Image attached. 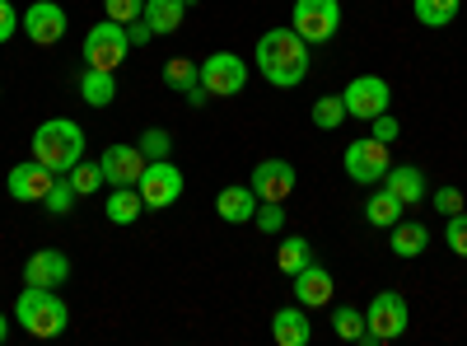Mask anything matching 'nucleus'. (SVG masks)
<instances>
[{
	"label": "nucleus",
	"instance_id": "f257e3e1",
	"mask_svg": "<svg viewBox=\"0 0 467 346\" xmlns=\"http://www.w3.org/2000/svg\"><path fill=\"white\" fill-rule=\"evenodd\" d=\"M257 70L266 75V85L276 89H299L308 80V43L295 28H266L257 37Z\"/></svg>",
	"mask_w": 467,
	"mask_h": 346
},
{
	"label": "nucleus",
	"instance_id": "f03ea898",
	"mask_svg": "<svg viewBox=\"0 0 467 346\" xmlns=\"http://www.w3.org/2000/svg\"><path fill=\"white\" fill-rule=\"evenodd\" d=\"M33 160L47 164L52 173H70L85 160V127L70 118H52L33 131Z\"/></svg>",
	"mask_w": 467,
	"mask_h": 346
},
{
	"label": "nucleus",
	"instance_id": "7ed1b4c3",
	"mask_svg": "<svg viewBox=\"0 0 467 346\" xmlns=\"http://www.w3.org/2000/svg\"><path fill=\"white\" fill-rule=\"evenodd\" d=\"M15 319L28 337H61L66 323H70V309L66 299L47 286H24L19 299H15Z\"/></svg>",
	"mask_w": 467,
	"mask_h": 346
},
{
	"label": "nucleus",
	"instance_id": "20e7f679",
	"mask_svg": "<svg viewBox=\"0 0 467 346\" xmlns=\"http://www.w3.org/2000/svg\"><path fill=\"white\" fill-rule=\"evenodd\" d=\"M411 314H407V299L398 290H379L365 309V346H383V341H398L407 332Z\"/></svg>",
	"mask_w": 467,
	"mask_h": 346
},
{
	"label": "nucleus",
	"instance_id": "39448f33",
	"mask_svg": "<svg viewBox=\"0 0 467 346\" xmlns=\"http://www.w3.org/2000/svg\"><path fill=\"white\" fill-rule=\"evenodd\" d=\"M290 28L304 37L308 47L332 43V37H337V28H341V5H337V0H295Z\"/></svg>",
	"mask_w": 467,
	"mask_h": 346
},
{
	"label": "nucleus",
	"instance_id": "423d86ee",
	"mask_svg": "<svg viewBox=\"0 0 467 346\" xmlns=\"http://www.w3.org/2000/svg\"><path fill=\"white\" fill-rule=\"evenodd\" d=\"M127 52H131L127 24L103 19V24H94L85 33V66H94V70H117V66L127 61Z\"/></svg>",
	"mask_w": 467,
	"mask_h": 346
},
{
	"label": "nucleus",
	"instance_id": "0eeeda50",
	"mask_svg": "<svg viewBox=\"0 0 467 346\" xmlns=\"http://www.w3.org/2000/svg\"><path fill=\"white\" fill-rule=\"evenodd\" d=\"M346 118H360V122H374L379 112H388L393 103V89H388L383 75H356V80L346 85Z\"/></svg>",
	"mask_w": 467,
	"mask_h": 346
},
{
	"label": "nucleus",
	"instance_id": "6e6552de",
	"mask_svg": "<svg viewBox=\"0 0 467 346\" xmlns=\"http://www.w3.org/2000/svg\"><path fill=\"white\" fill-rule=\"evenodd\" d=\"M136 187H140L145 211H169V206L182 197V173H178L169 160H150Z\"/></svg>",
	"mask_w": 467,
	"mask_h": 346
},
{
	"label": "nucleus",
	"instance_id": "1a4fd4ad",
	"mask_svg": "<svg viewBox=\"0 0 467 346\" xmlns=\"http://www.w3.org/2000/svg\"><path fill=\"white\" fill-rule=\"evenodd\" d=\"M346 178L350 183H383V173H388V164H393V160H388V145L383 141H374V136H360V141H350L346 145Z\"/></svg>",
	"mask_w": 467,
	"mask_h": 346
},
{
	"label": "nucleus",
	"instance_id": "9d476101",
	"mask_svg": "<svg viewBox=\"0 0 467 346\" xmlns=\"http://www.w3.org/2000/svg\"><path fill=\"white\" fill-rule=\"evenodd\" d=\"M202 85L211 89V99H234L248 85V66L234 57V52H211L202 61Z\"/></svg>",
	"mask_w": 467,
	"mask_h": 346
},
{
	"label": "nucleus",
	"instance_id": "9b49d317",
	"mask_svg": "<svg viewBox=\"0 0 467 346\" xmlns=\"http://www.w3.org/2000/svg\"><path fill=\"white\" fill-rule=\"evenodd\" d=\"M19 28L28 33V43L57 47L61 37H66V10L57 5V0H33V5L19 15Z\"/></svg>",
	"mask_w": 467,
	"mask_h": 346
},
{
	"label": "nucleus",
	"instance_id": "f8f14e48",
	"mask_svg": "<svg viewBox=\"0 0 467 346\" xmlns=\"http://www.w3.org/2000/svg\"><path fill=\"white\" fill-rule=\"evenodd\" d=\"M145 164H150V160L140 155V145H127V141L108 145L103 155H99V169H103V183H108V187H127V183H140Z\"/></svg>",
	"mask_w": 467,
	"mask_h": 346
},
{
	"label": "nucleus",
	"instance_id": "ddd939ff",
	"mask_svg": "<svg viewBox=\"0 0 467 346\" xmlns=\"http://www.w3.org/2000/svg\"><path fill=\"white\" fill-rule=\"evenodd\" d=\"M295 164H285V160H262L257 169H253V178H248V187L257 192V202H285L290 192H295Z\"/></svg>",
	"mask_w": 467,
	"mask_h": 346
},
{
	"label": "nucleus",
	"instance_id": "4468645a",
	"mask_svg": "<svg viewBox=\"0 0 467 346\" xmlns=\"http://www.w3.org/2000/svg\"><path fill=\"white\" fill-rule=\"evenodd\" d=\"M70 281V257L61 248H37L28 262H24V286H47V290H61Z\"/></svg>",
	"mask_w": 467,
	"mask_h": 346
},
{
	"label": "nucleus",
	"instance_id": "2eb2a0df",
	"mask_svg": "<svg viewBox=\"0 0 467 346\" xmlns=\"http://www.w3.org/2000/svg\"><path fill=\"white\" fill-rule=\"evenodd\" d=\"M52 183H57V173H52L47 164H37V160L15 164V169H10V197H15V202H47Z\"/></svg>",
	"mask_w": 467,
	"mask_h": 346
},
{
	"label": "nucleus",
	"instance_id": "dca6fc26",
	"mask_svg": "<svg viewBox=\"0 0 467 346\" xmlns=\"http://www.w3.org/2000/svg\"><path fill=\"white\" fill-rule=\"evenodd\" d=\"M332 290H337V281L318 262H308L304 272H295V304H304V309H323V304H332Z\"/></svg>",
	"mask_w": 467,
	"mask_h": 346
},
{
	"label": "nucleus",
	"instance_id": "f3484780",
	"mask_svg": "<svg viewBox=\"0 0 467 346\" xmlns=\"http://www.w3.org/2000/svg\"><path fill=\"white\" fill-rule=\"evenodd\" d=\"M271 337H276V346H308L314 341V323H308L304 304H290V309L271 314Z\"/></svg>",
	"mask_w": 467,
	"mask_h": 346
},
{
	"label": "nucleus",
	"instance_id": "a211bd4d",
	"mask_svg": "<svg viewBox=\"0 0 467 346\" xmlns=\"http://www.w3.org/2000/svg\"><path fill=\"white\" fill-rule=\"evenodd\" d=\"M383 187L393 192V197H398L402 206H420L425 197H431V187H425V173H420L416 164H388Z\"/></svg>",
	"mask_w": 467,
	"mask_h": 346
},
{
	"label": "nucleus",
	"instance_id": "6ab92c4d",
	"mask_svg": "<svg viewBox=\"0 0 467 346\" xmlns=\"http://www.w3.org/2000/svg\"><path fill=\"white\" fill-rule=\"evenodd\" d=\"M215 215L224 225H248L257 215V192L248 183H234V187H220V197H215Z\"/></svg>",
	"mask_w": 467,
	"mask_h": 346
},
{
	"label": "nucleus",
	"instance_id": "aec40b11",
	"mask_svg": "<svg viewBox=\"0 0 467 346\" xmlns=\"http://www.w3.org/2000/svg\"><path fill=\"white\" fill-rule=\"evenodd\" d=\"M388 235H393L388 244H393L398 257H420L425 248H431V229H425L420 220H398L393 229H388Z\"/></svg>",
	"mask_w": 467,
	"mask_h": 346
},
{
	"label": "nucleus",
	"instance_id": "412c9836",
	"mask_svg": "<svg viewBox=\"0 0 467 346\" xmlns=\"http://www.w3.org/2000/svg\"><path fill=\"white\" fill-rule=\"evenodd\" d=\"M140 211H145V202H140V187H136V183L112 187V192H108V202H103V215H108L112 225H131Z\"/></svg>",
	"mask_w": 467,
	"mask_h": 346
},
{
	"label": "nucleus",
	"instance_id": "4be33fe9",
	"mask_svg": "<svg viewBox=\"0 0 467 346\" xmlns=\"http://www.w3.org/2000/svg\"><path fill=\"white\" fill-rule=\"evenodd\" d=\"M182 15H187V5H182V0H145V24L154 28V37H160V33H178L182 28Z\"/></svg>",
	"mask_w": 467,
	"mask_h": 346
},
{
	"label": "nucleus",
	"instance_id": "5701e85b",
	"mask_svg": "<svg viewBox=\"0 0 467 346\" xmlns=\"http://www.w3.org/2000/svg\"><path fill=\"white\" fill-rule=\"evenodd\" d=\"M402 211H407V206H402L388 187H383V192H369V197H365V220H369L374 229H393V225L402 220Z\"/></svg>",
	"mask_w": 467,
	"mask_h": 346
},
{
	"label": "nucleus",
	"instance_id": "b1692460",
	"mask_svg": "<svg viewBox=\"0 0 467 346\" xmlns=\"http://www.w3.org/2000/svg\"><path fill=\"white\" fill-rule=\"evenodd\" d=\"M80 99H85L89 108H108V103L117 99L112 70H94V66H85V75H80Z\"/></svg>",
	"mask_w": 467,
	"mask_h": 346
},
{
	"label": "nucleus",
	"instance_id": "393cba45",
	"mask_svg": "<svg viewBox=\"0 0 467 346\" xmlns=\"http://www.w3.org/2000/svg\"><path fill=\"white\" fill-rule=\"evenodd\" d=\"M458 5H462V0H411V10H416V19H420L425 28L453 24V19H458Z\"/></svg>",
	"mask_w": 467,
	"mask_h": 346
},
{
	"label": "nucleus",
	"instance_id": "a878e982",
	"mask_svg": "<svg viewBox=\"0 0 467 346\" xmlns=\"http://www.w3.org/2000/svg\"><path fill=\"white\" fill-rule=\"evenodd\" d=\"M332 332L341 341H360L365 337V309H356V304H337L332 309Z\"/></svg>",
	"mask_w": 467,
	"mask_h": 346
},
{
	"label": "nucleus",
	"instance_id": "bb28decb",
	"mask_svg": "<svg viewBox=\"0 0 467 346\" xmlns=\"http://www.w3.org/2000/svg\"><path fill=\"white\" fill-rule=\"evenodd\" d=\"M308 262H314V248H308V239H285V244H281V253H276V267H281L285 277L304 272Z\"/></svg>",
	"mask_w": 467,
	"mask_h": 346
},
{
	"label": "nucleus",
	"instance_id": "cd10ccee",
	"mask_svg": "<svg viewBox=\"0 0 467 346\" xmlns=\"http://www.w3.org/2000/svg\"><path fill=\"white\" fill-rule=\"evenodd\" d=\"M164 85L169 89H192V85H202V70H197V61H187V57H173L169 66H164Z\"/></svg>",
	"mask_w": 467,
	"mask_h": 346
},
{
	"label": "nucleus",
	"instance_id": "c85d7f7f",
	"mask_svg": "<svg viewBox=\"0 0 467 346\" xmlns=\"http://www.w3.org/2000/svg\"><path fill=\"white\" fill-rule=\"evenodd\" d=\"M341 122H346V99L341 94H327V99L314 103V127L318 131H337Z\"/></svg>",
	"mask_w": 467,
	"mask_h": 346
},
{
	"label": "nucleus",
	"instance_id": "c756f323",
	"mask_svg": "<svg viewBox=\"0 0 467 346\" xmlns=\"http://www.w3.org/2000/svg\"><path fill=\"white\" fill-rule=\"evenodd\" d=\"M66 178H70V187H75V197H94V192L103 187V169H99V164H89V160H80Z\"/></svg>",
	"mask_w": 467,
	"mask_h": 346
},
{
	"label": "nucleus",
	"instance_id": "7c9ffc66",
	"mask_svg": "<svg viewBox=\"0 0 467 346\" xmlns=\"http://www.w3.org/2000/svg\"><path fill=\"white\" fill-rule=\"evenodd\" d=\"M253 225L262 229V235H281V229H285V206L281 202H257Z\"/></svg>",
	"mask_w": 467,
	"mask_h": 346
},
{
	"label": "nucleus",
	"instance_id": "2f4dec72",
	"mask_svg": "<svg viewBox=\"0 0 467 346\" xmlns=\"http://www.w3.org/2000/svg\"><path fill=\"white\" fill-rule=\"evenodd\" d=\"M145 15V0H103V19L112 24H136Z\"/></svg>",
	"mask_w": 467,
	"mask_h": 346
},
{
	"label": "nucleus",
	"instance_id": "473e14b6",
	"mask_svg": "<svg viewBox=\"0 0 467 346\" xmlns=\"http://www.w3.org/2000/svg\"><path fill=\"white\" fill-rule=\"evenodd\" d=\"M444 244H449L453 257H467V211L449 215V225H444Z\"/></svg>",
	"mask_w": 467,
	"mask_h": 346
},
{
	"label": "nucleus",
	"instance_id": "72a5a7b5",
	"mask_svg": "<svg viewBox=\"0 0 467 346\" xmlns=\"http://www.w3.org/2000/svg\"><path fill=\"white\" fill-rule=\"evenodd\" d=\"M169 150H173V136L160 131V127H150V131L140 136V155H145V160H169Z\"/></svg>",
	"mask_w": 467,
	"mask_h": 346
},
{
	"label": "nucleus",
	"instance_id": "f704fd0d",
	"mask_svg": "<svg viewBox=\"0 0 467 346\" xmlns=\"http://www.w3.org/2000/svg\"><path fill=\"white\" fill-rule=\"evenodd\" d=\"M70 206H75V187H70V178H66V183L57 178L52 192H47V211H52V215H70Z\"/></svg>",
	"mask_w": 467,
	"mask_h": 346
},
{
	"label": "nucleus",
	"instance_id": "c9c22d12",
	"mask_svg": "<svg viewBox=\"0 0 467 346\" xmlns=\"http://www.w3.org/2000/svg\"><path fill=\"white\" fill-rule=\"evenodd\" d=\"M431 206L449 220V215H458V211H462V192H458V187H440L435 197H431Z\"/></svg>",
	"mask_w": 467,
	"mask_h": 346
},
{
	"label": "nucleus",
	"instance_id": "e433bc0d",
	"mask_svg": "<svg viewBox=\"0 0 467 346\" xmlns=\"http://www.w3.org/2000/svg\"><path fill=\"white\" fill-rule=\"evenodd\" d=\"M398 131H402V127H398L393 112H379V118L369 122V136H374V141H383V145H393V141H398Z\"/></svg>",
	"mask_w": 467,
	"mask_h": 346
},
{
	"label": "nucleus",
	"instance_id": "4c0bfd02",
	"mask_svg": "<svg viewBox=\"0 0 467 346\" xmlns=\"http://www.w3.org/2000/svg\"><path fill=\"white\" fill-rule=\"evenodd\" d=\"M15 33H19V10L10 5V0H0V47H5Z\"/></svg>",
	"mask_w": 467,
	"mask_h": 346
},
{
	"label": "nucleus",
	"instance_id": "58836bf2",
	"mask_svg": "<svg viewBox=\"0 0 467 346\" xmlns=\"http://www.w3.org/2000/svg\"><path fill=\"white\" fill-rule=\"evenodd\" d=\"M127 37H131V43H150V37H154V28H150L145 19H136V24H127Z\"/></svg>",
	"mask_w": 467,
	"mask_h": 346
},
{
	"label": "nucleus",
	"instance_id": "ea45409f",
	"mask_svg": "<svg viewBox=\"0 0 467 346\" xmlns=\"http://www.w3.org/2000/svg\"><path fill=\"white\" fill-rule=\"evenodd\" d=\"M182 99H187V103H192V108H202V103H206V99H211V89H206V85H192V89H187V94H182Z\"/></svg>",
	"mask_w": 467,
	"mask_h": 346
},
{
	"label": "nucleus",
	"instance_id": "a19ab883",
	"mask_svg": "<svg viewBox=\"0 0 467 346\" xmlns=\"http://www.w3.org/2000/svg\"><path fill=\"white\" fill-rule=\"evenodd\" d=\"M5 337H10V319H5V314H0V341H5Z\"/></svg>",
	"mask_w": 467,
	"mask_h": 346
}]
</instances>
